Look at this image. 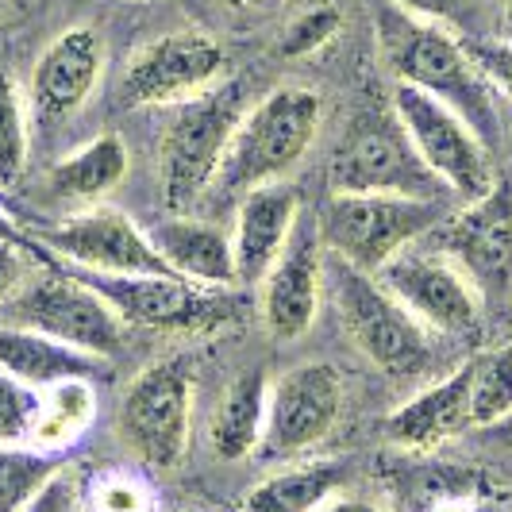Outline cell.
Instances as JSON below:
<instances>
[{
	"label": "cell",
	"mask_w": 512,
	"mask_h": 512,
	"mask_svg": "<svg viewBox=\"0 0 512 512\" xmlns=\"http://www.w3.org/2000/svg\"><path fill=\"white\" fill-rule=\"evenodd\" d=\"M370 12H374V31H378L385 62L397 74V81L455 108L478 131L486 151L497 147L501 124L493 108V89L478 70V62L470 58L459 31L420 20L405 8H397L393 0H370Z\"/></svg>",
	"instance_id": "obj_1"
},
{
	"label": "cell",
	"mask_w": 512,
	"mask_h": 512,
	"mask_svg": "<svg viewBox=\"0 0 512 512\" xmlns=\"http://www.w3.org/2000/svg\"><path fill=\"white\" fill-rule=\"evenodd\" d=\"M243 116H247V81L243 77L220 81L201 97L174 104V116L166 124L162 151H158L162 201L174 212L193 208L216 185L231 135Z\"/></svg>",
	"instance_id": "obj_2"
},
{
	"label": "cell",
	"mask_w": 512,
	"mask_h": 512,
	"mask_svg": "<svg viewBox=\"0 0 512 512\" xmlns=\"http://www.w3.org/2000/svg\"><path fill=\"white\" fill-rule=\"evenodd\" d=\"M451 216L447 201L397 193H332L316 212L324 251L362 274H378L393 255L420 243Z\"/></svg>",
	"instance_id": "obj_3"
},
{
	"label": "cell",
	"mask_w": 512,
	"mask_h": 512,
	"mask_svg": "<svg viewBox=\"0 0 512 512\" xmlns=\"http://www.w3.org/2000/svg\"><path fill=\"white\" fill-rule=\"evenodd\" d=\"M320 116H324V104L312 89H301V85L274 89L239 120L216 185L224 193L243 197L255 185L282 181L308 154L320 131Z\"/></svg>",
	"instance_id": "obj_4"
},
{
	"label": "cell",
	"mask_w": 512,
	"mask_h": 512,
	"mask_svg": "<svg viewBox=\"0 0 512 512\" xmlns=\"http://www.w3.org/2000/svg\"><path fill=\"white\" fill-rule=\"evenodd\" d=\"M328 185L332 193H397L451 201V189L420 162L397 112L378 108H362L359 116H351L328 162Z\"/></svg>",
	"instance_id": "obj_5"
},
{
	"label": "cell",
	"mask_w": 512,
	"mask_h": 512,
	"mask_svg": "<svg viewBox=\"0 0 512 512\" xmlns=\"http://www.w3.org/2000/svg\"><path fill=\"white\" fill-rule=\"evenodd\" d=\"M58 266L81 278L89 289H97L108 301V308L135 328L205 335L239 320V301L231 297V289H220V285L185 282L178 274H89V270H74L66 262H58Z\"/></svg>",
	"instance_id": "obj_6"
},
{
	"label": "cell",
	"mask_w": 512,
	"mask_h": 512,
	"mask_svg": "<svg viewBox=\"0 0 512 512\" xmlns=\"http://www.w3.org/2000/svg\"><path fill=\"white\" fill-rule=\"evenodd\" d=\"M31 255L47 258L35 243H31ZM0 324L51 335L58 343L97 355V359L116 355L124 343V320L108 308L97 289H89L58 262L51 274H35L20 282V289L0 305Z\"/></svg>",
	"instance_id": "obj_7"
},
{
	"label": "cell",
	"mask_w": 512,
	"mask_h": 512,
	"mask_svg": "<svg viewBox=\"0 0 512 512\" xmlns=\"http://www.w3.org/2000/svg\"><path fill=\"white\" fill-rule=\"evenodd\" d=\"M324 285L339 308L347 335L374 366L389 374H412L428 362L432 355L428 328L374 274H362L324 251Z\"/></svg>",
	"instance_id": "obj_8"
},
{
	"label": "cell",
	"mask_w": 512,
	"mask_h": 512,
	"mask_svg": "<svg viewBox=\"0 0 512 512\" xmlns=\"http://www.w3.org/2000/svg\"><path fill=\"white\" fill-rule=\"evenodd\" d=\"M393 112H397L409 143L420 154V162L451 189V197L478 201L493 189L497 178H493V166H489L486 143L478 139V131L470 128L455 108H447L436 97L397 81Z\"/></svg>",
	"instance_id": "obj_9"
},
{
	"label": "cell",
	"mask_w": 512,
	"mask_h": 512,
	"mask_svg": "<svg viewBox=\"0 0 512 512\" xmlns=\"http://www.w3.org/2000/svg\"><path fill=\"white\" fill-rule=\"evenodd\" d=\"M343 409V378L332 362H301L289 366L266 393V424L258 459L285 462L316 447L328 436Z\"/></svg>",
	"instance_id": "obj_10"
},
{
	"label": "cell",
	"mask_w": 512,
	"mask_h": 512,
	"mask_svg": "<svg viewBox=\"0 0 512 512\" xmlns=\"http://www.w3.org/2000/svg\"><path fill=\"white\" fill-rule=\"evenodd\" d=\"M43 255L89 274H170L151 247V235L120 208H85L31 239Z\"/></svg>",
	"instance_id": "obj_11"
},
{
	"label": "cell",
	"mask_w": 512,
	"mask_h": 512,
	"mask_svg": "<svg viewBox=\"0 0 512 512\" xmlns=\"http://www.w3.org/2000/svg\"><path fill=\"white\" fill-rule=\"evenodd\" d=\"M228 70L224 47L205 31H174L131 54L120 93L131 108L185 104L220 85Z\"/></svg>",
	"instance_id": "obj_12"
},
{
	"label": "cell",
	"mask_w": 512,
	"mask_h": 512,
	"mask_svg": "<svg viewBox=\"0 0 512 512\" xmlns=\"http://www.w3.org/2000/svg\"><path fill=\"white\" fill-rule=\"evenodd\" d=\"M193 378L185 362H158L143 370L120 405V432L131 451L154 470L178 466L189 447Z\"/></svg>",
	"instance_id": "obj_13"
},
{
	"label": "cell",
	"mask_w": 512,
	"mask_h": 512,
	"mask_svg": "<svg viewBox=\"0 0 512 512\" xmlns=\"http://www.w3.org/2000/svg\"><path fill=\"white\" fill-rule=\"evenodd\" d=\"M374 278L409 308L428 332H470L482 312V293L455 266V258L432 251V247H420V243L389 258Z\"/></svg>",
	"instance_id": "obj_14"
},
{
	"label": "cell",
	"mask_w": 512,
	"mask_h": 512,
	"mask_svg": "<svg viewBox=\"0 0 512 512\" xmlns=\"http://www.w3.org/2000/svg\"><path fill=\"white\" fill-rule=\"evenodd\" d=\"M258 289H262V320L274 339H301L312 328L324 289V243L316 228V212L301 208L282 255L274 258Z\"/></svg>",
	"instance_id": "obj_15"
},
{
	"label": "cell",
	"mask_w": 512,
	"mask_h": 512,
	"mask_svg": "<svg viewBox=\"0 0 512 512\" xmlns=\"http://www.w3.org/2000/svg\"><path fill=\"white\" fill-rule=\"evenodd\" d=\"M443 255L455 258L462 274L478 285V293L512 289V185L493 181L486 197L466 201L447 216Z\"/></svg>",
	"instance_id": "obj_16"
},
{
	"label": "cell",
	"mask_w": 512,
	"mask_h": 512,
	"mask_svg": "<svg viewBox=\"0 0 512 512\" xmlns=\"http://www.w3.org/2000/svg\"><path fill=\"white\" fill-rule=\"evenodd\" d=\"M104 43L93 27H70L39 54L27 85V120L39 131L62 128L101 85Z\"/></svg>",
	"instance_id": "obj_17"
},
{
	"label": "cell",
	"mask_w": 512,
	"mask_h": 512,
	"mask_svg": "<svg viewBox=\"0 0 512 512\" xmlns=\"http://www.w3.org/2000/svg\"><path fill=\"white\" fill-rule=\"evenodd\" d=\"M301 189L293 181H266L239 197L231 251H235V278L243 285H258L274 258L282 255L285 239L301 216Z\"/></svg>",
	"instance_id": "obj_18"
},
{
	"label": "cell",
	"mask_w": 512,
	"mask_h": 512,
	"mask_svg": "<svg viewBox=\"0 0 512 512\" xmlns=\"http://www.w3.org/2000/svg\"><path fill=\"white\" fill-rule=\"evenodd\" d=\"M474 428L470 420V366L462 362L455 374H447L432 389L416 393L385 420V439L405 451H432L447 439Z\"/></svg>",
	"instance_id": "obj_19"
},
{
	"label": "cell",
	"mask_w": 512,
	"mask_h": 512,
	"mask_svg": "<svg viewBox=\"0 0 512 512\" xmlns=\"http://www.w3.org/2000/svg\"><path fill=\"white\" fill-rule=\"evenodd\" d=\"M147 235H151V247L158 251V258L170 266V274H178L185 282L220 285V289H231L239 282L235 278L231 235L220 231L216 224L174 212L170 220L154 224Z\"/></svg>",
	"instance_id": "obj_20"
},
{
	"label": "cell",
	"mask_w": 512,
	"mask_h": 512,
	"mask_svg": "<svg viewBox=\"0 0 512 512\" xmlns=\"http://www.w3.org/2000/svg\"><path fill=\"white\" fill-rule=\"evenodd\" d=\"M0 370L43 393V389L70 382V378H89V382L101 378L104 359L85 355L77 347H66L51 335L0 324Z\"/></svg>",
	"instance_id": "obj_21"
},
{
	"label": "cell",
	"mask_w": 512,
	"mask_h": 512,
	"mask_svg": "<svg viewBox=\"0 0 512 512\" xmlns=\"http://www.w3.org/2000/svg\"><path fill=\"white\" fill-rule=\"evenodd\" d=\"M128 166V143L116 131H104L74 154H66L62 162H54L47 174V189L70 205H97L120 189V181L128 178Z\"/></svg>",
	"instance_id": "obj_22"
},
{
	"label": "cell",
	"mask_w": 512,
	"mask_h": 512,
	"mask_svg": "<svg viewBox=\"0 0 512 512\" xmlns=\"http://www.w3.org/2000/svg\"><path fill=\"white\" fill-rule=\"evenodd\" d=\"M351 466L343 459L293 462L243 497V512H316L347 486Z\"/></svg>",
	"instance_id": "obj_23"
},
{
	"label": "cell",
	"mask_w": 512,
	"mask_h": 512,
	"mask_svg": "<svg viewBox=\"0 0 512 512\" xmlns=\"http://www.w3.org/2000/svg\"><path fill=\"white\" fill-rule=\"evenodd\" d=\"M266 393H270L266 370L251 366L220 397L212 416V451L224 462H239L258 451L262 424H266Z\"/></svg>",
	"instance_id": "obj_24"
},
{
	"label": "cell",
	"mask_w": 512,
	"mask_h": 512,
	"mask_svg": "<svg viewBox=\"0 0 512 512\" xmlns=\"http://www.w3.org/2000/svg\"><path fill=\"white\" fill-rule=\"evenodd\" d=\"M93 416H97V393H93L89 378L51 385V389H43L31 443L43 451H70L74 439L93 424Z\"/></svg>",
	"instance_id": "obj_25"
},
{
	"label": "cell",
	"mask_w": 512,
	"mask_h": 512,
	"mask_svg": "<svg viewBox=\"0 0 512 512\" xmlns=\"http://www.w3.org/2000/svg\"><path fill=\"white\" fill-rule=\"evenodd\" d=\"M70 451H43L35 443L0 447V512L27 509L54 474H62Z\"/></svg>",
	"instance_id": "obj_26"
},
{
	"label": "cell",
	"mask_w": 512,
	"mask_h": 512,
	"mask_svg": "<svg viewBox=\"0 0 512 512\" xmlns=\"http://www.w3.org/2000/svg\"><path fill=\"white\" fill-rule=\"evenodd\" d=\"M470 366V420L474 428H497L512 412V343L489 347Z\"/></svg>",
	"instance_id": "obj_27"
},
{
	"label": "cell",
	"mask_w": 512,
	"mask_h": 512,
	"mask_svg": "<svg viewBox=\"0 0 512 512\" xmlns=\"http://www.w3.org/2000/svg\"><path fill=\"white\" fill-rule=\"evenodd\" d=\"M27 166V104L16 81L0 70V189L12 193Z\"/></svg>",
	"instance_id": "obj_28"
},
{
	"label": "cell",
	"mask_w": 512,
	"mask_h": 512,
	"mask_svg": "<svg viewBox=\"0 0 512 512\" xmlns=\"http://www.w3.org/2000/svg\"><path fill=\"white\" fill-rule=\"evenodd\" d=\"M339 27H343V12L335 4H312V8H305L301 16H293L285 24L282 39H278V54L308 58V54L324 51L339 35Z\"/></svg>",
	"instance_id": "obj_29"
},
{
	"label": "cell",
	"mask_w": 512,
	"mask_h": 512,
	"mask_svg": "<svg viewBox=\"0 0 512 512\" xmlns=\"http://www.w3.org/2000/svg\"><path fill=\"white\" fill-rule=\"evenodd\" d=\"M43 393L24 385L20 378L0 370V447L8 443H31L35 420H39Z\"/></svg>",
	"instance_id": "obj_30"
},
{
	"label": "cell",
	"mask_w": 512,
	"mask_h": 512,
	"mask_svg": "<svg viewBox=\"0 0 512 512\" xmlns=\"http://www.w3.org/2000/svg\"><path fill=\"white\" fill-rule=\"evenodd\" d=\"M81 505L89 512H151V493L135 474L112 470V474L93 478V486L85 489Z\"/></svg>",
	"instance_id": "obj_31"
},
{
	"label": "cell",
	"mask_w": 512,
	"mask_h": 512,
	"mask_svg": "<svg viewBox=\"0 0 512 512\" xmlns=\"http://www.w3.org/2000/svg\"><path fill=\"white\" fill-rule=\"evenodd\" d=\"M466 51L478 62L482 77L489 81V89L505 93L512 101V39H466Z\"/></svg>",
	"instance_id": "obj_32"
},
{
	"label": "cell",
	"mask_w": 512,
	"mask_h": 512,
	"mask_svg": "<svg viewBox=\"0 0 512 512\" xmlns=\"http://www.w3.org/2000/svg\"><path fill=\"white\" fill-rule=\"evenodd\" d=\"M393 4L412 12V16H420V20H432V24H443L455 31L459 24L470 20L478 0H393Z\"/></svg>",
	"instance_id": "obj_33"
},
{
	"label": "cell",
	"mask_w": 512,
	"mask_h": 512,
	"mask_svg": "<svg viewBox=\"0 0 512 512\" xmlns=\"http://www.w3.org/2000/svg\"><path fill=\"white\" fill-rule=\"evenodd\" d=\"M20 512H81V489L77 482L62 470V474H54L51 482L43 486V493Z\"/></svg>",
	"instance_id": "obj_34"
},
{
	"label": "cell",
	"mask_w": 512,
	"mask_h": 512,
	"mask_svg": "<svg viewBox=\"0 0 512 512\" xmlns=\"http://www.w3.org/2000/svg\"><path fill=\"white\" fill-rule=\"evenodd\" d=\"M27 255H31V239H27V243H8V239H0V305H4L27 278Z\"/></svg>",
	"instance_id": "obj_35"
},
{
	"label": "cell",
	"mask_w": 512,
	"mask_h": 512,
	"mask_svg": "<svg viewBox=\"0 0 512 512\" xmlns=\"http://www.w3.org/2000/svg\"><path fill=\"white\" fill-rule=\"evenodd\" d=\"M0 239H8V243H27L16 212H12V205H4V201H0Z\"/></svg>",
	"instance_id": "obj_36"
},
{
	"label": "cell",
	"mask_w": 512,
	"mask_h": 512,
	"mask_svg": "<svg viewBox=\"0 0 512 512\" xmlns=\"http://www.w3.org/2000/svg\"><path fill=\"white\" fill-rule=\"evenodd\" d=\"M316 512H382V509H374V505H366V501H347V497H332L328 505H320Z\"/></svg>",
	"instance_id": "obj_37"
},
{
	"label": "cell",
	"mask_w": 512,
	"mask_h": 512,
	"mask_svg": "<svg viewBox=\"0 0 512 512\" xmlns=\"http://www.w3.org/2000/svg\"><path fill=\"white\" fill-rule=\"evenodd\" d=\"M501 35H505V39H512V0H505V4H501Z\"/></svg>",
	"instance_id": "obj_38"
},
{
	"label": "cell",
	"mask_w": 512,
	"mask_h": 512,
	"mask_svg": "<svg viewBox=\"0 0 512 512\" xmlns=\"http://www.w3.org/2000/svg\"><path fill=\"white\" fill-rule=\"evenodd\" d=\"M436 512H474V509H466V505H459V501H451V505H439Z\"/></svg>",
	"instance_id": "obj_39"
},
{
	"label": "cell",
	"mask_w": 512,
	"mask_h": 512,
	"mask_svg": "<svg viewBox=\"0 0 512 512\" xmlns=\"http://www.w3.org/2000/svg\"><path fill=\"white\" fill-rule=\"evenodd\" d=\"M220 4H228V8H251L258 0H220Z\"/></svg>",
	"instance_id": "obj_40"
},
{
	"label": "cell",
	"mask_w": 512,
	"mask_h": 512,
	"mask_svg": "<svg viewBox=\"0 0 512 512\" xmlns=\"http://www.w3.org/2000/svg\"><path fill=\"white\" fill-rule=\"evenodd\" d=\"M497 428H501V432H505V436L512 439V412H509V416H505V420H501V424H497Z\"/></svg>",
	"instance_id": "obj_41"
},
{
	"label": "cell",
	"mask_w": 512,
	"mask_h": 512,
	"mask_svg": "<svg viewBox=\"0 0 512 512\" xmlns=\"http://www.w3.org/2000/svg\"><path fill=\"white\" fill-rule=\"evenodd\" d=\"M474 512H509V509H505V505H478Z\"/></svg>",
	"instance_id": "obj_42"
},
{
	"label": "cell",
	"mask_w": 512,
	"mask_h": 512,
	"mask_svg": "<svg viewBox=\"0 0 512 512\" xmlns=\"http://www.w3.org/2000/svg\"><path fill=\"white\" fill-rule=\"evenodd\" d=\"M0 201H4V205H12V197H8V193H4V189H0Z\"/></svg>",
	"instance_id": "obj_43"
},
{
	"label": "cell",
	"mask_w": 512,
	"mask_h": 512,
	"mask_svg": "<svg viewBox=\"0 0 512 512\" xmlns=\"http://www.w3.org/2000/svg\"><path fill=\"white\" fill-rule=\"evenodd\" d=\"M0 12H4V0H0Z\"/></svg>",
	"instance_id": "obj_44"
}]
</instances>
